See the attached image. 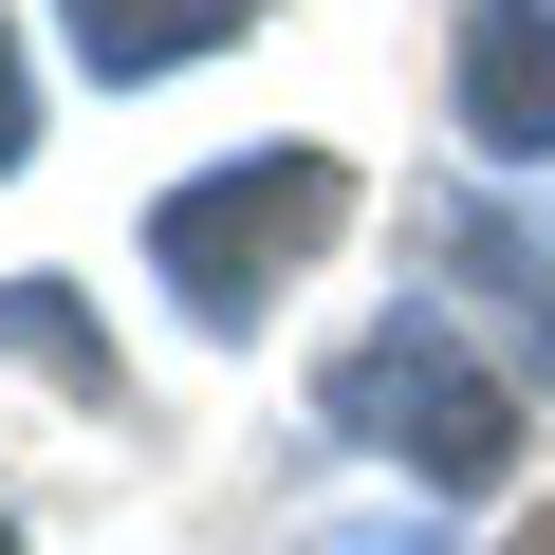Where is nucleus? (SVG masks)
I'll use <instances>...</instances> for the list:
<instances>
[{"mask_svg": "<svg viewBox=\"0 0 555 555\" xmlns=\"http://www.w3.org/2000/svg\"><path fill=\"white\" fill-rule=\"evenodd\" d=\"M334 222H352V167L334 149H222V167H185L149 204V278H167L185 315H259Z\"/></svg>", "mask_w": 555, "mask_h": 555, "instance_id": "f257e3e1", "label": "nucleus"}, {"mask_svg": "<svg viewBox=\"0 0 555 555\" xmlns=\"http://www.w3.org/2000/svg\"><path fill=\"white\" fill-rule=\"evenodd\" d=\"M334 426L389 444L426 500H481V481L518 463V389L463 352V315H389V334H352V352H334Z\"/></svg>", "mask_w": 555, "mask_h": 555, "instance_id": "f03ea898", "label": "nucleus"}, {"mask_svg": "<svg viewBox=\"0 0 555 555\" xmlns=\"http://www.w3.org/2000/svg\"><path fill=\"white\" fill-rule=\"evenodd\" d=\"M463 130L500 167H555V0H463Z\"/></svg>", "mask_w": 555, "mask_h": 555, "instance_id": "7ed1b4c3", "label": "nucleus"}, {"mask_svg": "<svg viewBox=\"0 0 555 555\" xmlns=\"http://www.w3.org/2000/svg\"><path fill=\"white\" fill-rule=\"evenodd\" d=\"M56 20H75V56H93L112 93H149V75H185V56H222V38L259 20V0H56Z\"/></svg>", "mask_w": 555, "mask_h": 555, "instance_id": "20e7f679", "label": "nucleus"}, {"mask_svg": "<svg viewBox=\"0 0 555 555\" xmlns=\"http://www.w3.org/2000/svg\"><path fill=\"white\" fill-rule=\"evenodd\" d=\"M444 259H463V278H481V297L518 315V371H555V259H537L518 222H444Z\"/></svg>", "mask_w": 555, "mask_h": 555, "instance_id": "39448f33", "label": "nucleus"}, {"mask_svg": "<svg viewBox=\"0 0 555 555\" xmlns=\"http://www.w3.org/2000/svg\"><path fill=\"white\" fill-rule=\"evenodd\" d=\"M0 352H38L56 389H112V352L75 334V297H56V278H0Z\"/></svg>", "mask_w": 555, "mask_h": 555, "instance_id": "423d86ee", "label": "nucleus"}, {"mask_svg": "<svg viewBox=\"0 0 555 555\" xmlns=\"http://www.w3.org/2000/svg\"><path fill=\"white\" fill-rule=\"evenodd\" d=\"M38 149V75H20V20H0V167Z\"/></svg>", "mask_w": 555, "mask_h": 555, "instance_id": "0eeeda50", "label": "nucleus"}, {"mask_svg": "<svg viewBox=\"0 0 555 555\" xmlns=\"http://www.w3.org/2000/svg\"><path fill=\"white\" fill-rule=\"evenodd\" d=\"M500 555H555V518H518V537H500Z\"/></svg>", "mask_w": 555, "mask_h": 555, "instance_id": "6e6552de", "label": "nucleus"}, {"mask_svg": "<svg viewBox=\"0 0 555 555\" xmlns=\"http://www.w3.org/2000/svg\"><path fill=\"white\" fill-rule=\"evenodd\" d=\"M0 555H20V518H0Z\"/></svg>", "mask_w": 555, "mask_h": 555, "instance_id": "1a4fd4ad", "label": "nucleus"}]
</instances>
